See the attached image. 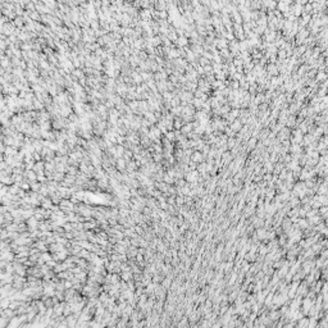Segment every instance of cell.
I'll use <instances>...</instances> for the list:
<instances>
[{
	"instance_id": "1",
	"label": "cell",
	"mask_w": 328,
	"mask_h": 328,
	"mask_svg": "<svg viewBox=\"0 0 328 328\" xmlns=\"http://www.w3.org/2000/svg\"><path fill=\"white\" fill-rule=\"evenodd\" d=\"M121 277H122L123 281L128 282V281H130V279H132V273H131L130 271H128V272H123V273L121 274Z\"/></svg>"
},
{
	"instance_id": "2",
	"label": "cell",
	"mask_w": 328,
	"mask_h": 328,
	"mask_svg": "<svg viewBox=\"0 0 328 328\" xmlns=\"http://www.w3.org/2000/svg\"><path fill=\"white\" fill-rule=\"evenodd\" d=\"M41 256H42V259L45 260V263L53 259V256H51V255H50V254H49V252H47V251H44V252H42V254H41Z\"/></svg>"
}]
</instances>
